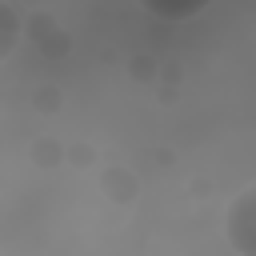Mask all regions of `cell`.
Here are the masks:
<instances>
[{"instance_id": "1", "label": "cell", "mask_w": 256, "mask_h": 256, "mask_svg": "<svg viewBox=\"0 0 256 256\" xmlns=\"http://www.w3.org/2000/svg\"><path fill=\"white\" fill-rule=\"evenodd\" d=\"M224 236L236 256H256V184L240 188L224 204Z\"/></svg>"}, {"instance_id": "2", "label": "cell", "mask_w": 256, "mask_h": 256, "mask_svg": "<svg viewBox=\"0 0 256 256\" xmlns=\"http://www.w3.org/2000/svg\"><path fill=\"white\" fill-rule=\"evenodd\" d=\"M28 32V20H24V12L16 8V4H8V0H0V64L20 48V36Z\"/></svg>"}]
</instances>
